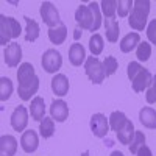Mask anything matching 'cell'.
I'll list each match as a JSON object with an SVG mask.
<instances>
[{"instance_id":"1","label":"cell","mask_w":156,"mask_h":156,"mask_svg":"<svg viewBox=\"0 0 156 156\" xmlns=\"http://www.w3.org/2000/svg\"><path fill=\"white\" fill-rule=\"evenodd\" d=\"M17 80H19V87L17 94L23 101L31 100L34 94L39 90V78L34 73V67L30 62H22L17 70Z\"/></svg>"},{"instance_id":"2","label":"cell","mask_w":156,"mask_h":156,"mask_svg":"<svg viewBox=\"0 0 156 156\" xmlns=\"http://www.w3.org/2000/svg\"><path fill=\"white\" fill-rule=\"evenodd\" d=\"M75 22L78 27L89 31H97L101 27V9L100 3L90 2L89 5H80L75 11Z\"/></svg>"},{"instance_id":"3","label":"cell","mask_w":156,"mask_h":156,"mask_svg":"<svg viewBox=\"0 0 156 156\" xmlns=\"http://www.w3.org/2000/svg\"><path fill=\"white\" fill-rule=\"evenodd\" d=\"M126 75L131 81V87L134 92H144L147 90L153 81V75L150 73L148 69L140 66V62L131 61L126 67Z\"/></svg>"},{"instance_id":"4","label":"cell","mask_w":156,"mask_h":156,"mask_svg":"<svg viewBox=\"0 0 156 156\" xmlns=\"http://www.w3.org/2000/svg\"><path fill=\"white\" fill-rule=\"evenodd\" d=\"M150 0H134L131 12L128 16V25L136 31H142L147 27V19L150 14Z\"/></svg>"},{"instance_id":"5","label":"cell","mask_w":156,"mask_h":156,"mask_svg":"<svg viewBox=\"0 0 156 156\" xmlns=\"http://www.w3.org/2000/svg\"><path fill=\"white\" fill-rule=\"evenodd\" d=\"M22 33L20 23L14 17H6V16H0V44L6 45L11 39L19 37Z\"/></svg>"},{"instance_id":"6","label":"cell","mask_w":156,"mask_h":156,"mask_svg":"<svg viewBox=\"0 0 156 156\" xmlns=\"http://www.w3.org/2000/svg\"><path fill=\"white\" fill-rule=\"evenodd\" d=\"M84 72L89 76V80L94 84H101L103 80L106 78L105 69H103V62L97 56H89L84 62Z\"/></svg>"},{"instance_id":"7","label":"cell","mask_w":156,"mask_h":156,"mask_svg":"<svg viewBox=\"0 0 156 156\" xmlns=\"http://www.w3.org/2000/svg\"><path fill=\"white\" fill-rule=\"evenodd\" d=\"M41 64H42V69L47 73H56L61 69V66H62V56H61V53L58 50L48 48V50L44 51Z\"/></svg>"},{"instance_id":"8","label":"cell","mask_w":156,"mask_h":156,"mask_svg":"<svg viewBox=\"0 0 156 156\" xmlns=\"http://www.w3.org/2000/svg\"><path fill=\"white\" fill-rule=\"evenodd\" d=\"M39 12H41V17L48 28H56L62 23L61 19H59V12H58L56 6L51 2H42Z\"/></svg>"},{"instance_id":"9","label":"cell","mask_w":156,"mask_h":156,"mask_svg":"<svg viewBox=\"0 0 156 156\" xmlns=\"http://www.w3.org/2000/svg\"><path fill=\"white\" fill-rule=\"evenodd\" d=\"M90 131L95 137H105L109 131V120L105 114L97 112L90 117Z\"/></svg>"},{"instance_id":"10","label":"cell","mask_w":156,"mask_h":156,"mask_svg":"<svg viewBox=\"0 0 156 156\" xmlns=\"http://www.w3.org/2000/svg\"><path fill=\"white\" fill-rule=\"evenodd\" d=\"M3 59L8 67H17L22 59V47L17 42H9L3 51Z\"/></svg>"},{"instance_id":"11","label":"cell","mask_w":156,"mask_h":156,"mask_svg":"<svg viewBox=\"0 0 156 156\" xmlns=\"http://www.w3.org/2000/svg\"><path fill=\"white\" fill-rule=\"evenodd\" d=\"M9 122H11L12 129H16V131H23L28 125V109L25 106H22V105L17 106L14 111H12Z\"/></svg>"},{"instance_id":"12","label":"cell","mask_w":156,"mask_h":156,"mask_svg":"<svg viewBox=\"0 0 156 156\" xmlns=\"http://www.w3.org/2000/svg\"><path fill=\"white\" fill-rule=\"evenodd\" d=\"M20 147L25 153H34L39 147V137L34 129H27L23 131L20 137Z\"/></svg>"},{"instance_id":"13","label":"cell","mask_w":156,"mask_h":156,"mask_svg":"<svg viewBox=\"0 0 156 156\" xmlns=\"http://www.w3.org/2000/svg\"><path fill=\"white\" fill-rule=\"evenodd\" d=\"M50 115L56 122H64L69 117V106L64 100H53L50 105Z\"/></svg>"},{"instance_id":"14","label":"cell","mask_w":156,"mask_h":156,"mask_svg":"<svg viewBox=\"0 0 156 156\" xmlns=\"http://www.w3.org/2000/svg\"><path fill=\"white\" fill-rule=\"evenodd\" d=\"M69 87H70L69 80L64 73H56L53 78H51V90H53V94H56L58 97L67 95Z\"/></svg>"},{"instance_id":"15","label":"cell","mask_w":156,"mask_h":156,"mask_svg":"<svg viewBox=\"0 0 156 156\" xmlns=\"http://www.w3.org/2000/svg\"><path fill=\"white\" fill-rule=\"evenodd\" d=\"M17 151V140L11 134H3L0 137V154L2 156H14Z\"/></svg>"},{"instance_id":"16","label":"cell","mask_w":156,"mask_h":156,"mask_svg":"<svg viewBox=\"0 0 156 156\" xmlns=\"http://www.w3.org/2000/svg\"><path fill=\"white\" fill-rule=\"evenodd\" d=\"M86 59V50L81 44H78V42H73L69 48V61L72 66L78 67V66H81V64L84 62Z\"/></svg>"},{"instance_id":"17","label":"cell","mask_w":156,"mask_h":156,"mask_svg":"<svg viewBox=\"0 0 156 156\" xmlns=\"http://www.w3.org/2000/svg\"><path fill=\"white\" fill-rule=\"evenodd\" d=\"M139 44H140V34L136 33V31H131L120 39V50L123 53H129V51H133L134 48H137Z\"/></svg>"},{"instance_id":"18","label":"cell","mask_w":156,"mask_h":156,"mask_svg":"<svg viewBox=\"0 0 156 156\" xmlns=\"http://www.w3.org/2000/svg\"><path fill=\"white\" fill-rule=\"evenodd\" d=\"M30 114H31V119L36 120V122H41L45 117V101H44L42 97H34L31 100Z\"/></svg>"},{"instance_id":"19","label":"cell","mask_w":156,"mask_h":156,"mask_svg":"<svg viewBox=\"0 0 156 156\" xmlns=\"http://www.w3.org/2000/svg\"><path fill=\"white\" fill-rule=\"evenodd\" d=\"M134 133H136V129H134V125L131 120H126V123L123 125V128L120 129V131H117V139H119L120 144L123 145H129L133 142L134 139Z\"/></svg>"},{"instance_id":"20","label":"cell","mask_w":156,"mask_h":156,"mask_svg":"<svg viewBox=\"0 0 156 156\" xmlns=\"http://www.w3.org/2000/svg\"><path fill=\"white\" fill-rule=\"evenodd\" d=\"M139 120L145 128L156 129V111L150 106H145L139 111Z\"/></svg>"},{"instance_id":"21","label":"cell","mask_w":156,"mask_h":156,"mask_svg":"<svg viewBox=\"0 0 156 156\" xmlns=\"http://www.w3.org/2000/svg\"><path fill=\"white\" fill-rule=\"evenodd\" d=\"M25 23H27V27H25V41L27 42H34L36 39L39 37V23L30 17L25 16Z\"/></svg>"},{"instance_id":"22","label":"cell","mask_w":156,"mask_h":156,"mask_svg":"<svg viewBox=\"0 0 156 156\" xmlns=\"http://www.w3.org/2000/svg\"><path fill=\"white\" fill-rule=\"evenodd\" d=\"M67 37V27L64 23H61L59 27L56 28H50L48 30V39L51 44H56V45H61Z\"/></svg>"},{"instance_id":"23","label":"cell","mask_w":156,"mask_h":156,"mask_svg":"<svg viewBox=\"0 0 156 156\" xmlns=\"http://www.w3.org/2000/svg\"><path fill=\"white\" fill-rule=\"evenodd\" d=\"M105 30H106V39L109 42L114 44L119 41L120 27H119V22L115 19H105Z\"/></svg>"},{"instance_id":"24","label":"cell","mask_w":156,"mask_h":156,"mask_svg":"<svg viewBox=\"0 0 156 156\" xmlns=\"http://www.w3.org/2000/svg\"><path fill=\"white\" fill-rule=\"evenodd\" d=\"M108 120H109V128L112 129V131H120V129L123 128V125L126 123V115L122 112V111H114L111 112V115L108 117Z\"/></svg>"},{"instance_id":"25","label":"cell","mask_w":156,"mask_h":156,"mask_svg":"<svg viewBox=\"0 0 156 156\" xmlns=\"http://www.w3.org/2000/svg\"><path fill=\"white\" fill-rule=\"evenodd\" d=\"M39 133L44 139H48L55 134V120L51 117H44L39 123Z\"/></svg>"},{"instance_id":"26","label":"cell","mask_w":156,"mask_h":156,"mask_svg":"<svg viewBox=\"0 0 156 156\" xmlns=\"http://www.w3.org/2000/svg\"><path fill=\"white\" fill-rule=\"evenodd\" d=\"M103 47H105V44H103L101 34L95 33V34L90 36V39H89V50H90V53H92V56H98L103 51Z\"/></svg>"},{"instance_id":"27","label":"cell","mask_w":156,"mask_h":156,"mask_svg":"<svg viewBox=\"0 0 156 156\" xmlns=\"http://www.w3.org/2000/svg\"><path fill=\"white\" fill-rule=\"evenodd\" d=\"M12 94V81L8 76H2L0 78V100L6 101Z\"/></svg>"},{"instance_id":"28","label":"cell","mask_w":156,"mask_h":156,"mask_svg":"<svg viewBox=\"0 0 156 156\" xmlns=\"http://www.w3.org/2000/svg\"><path fill=\"white\" fill-rule=\"evenodd\" d=\"M100 9L106 19H114L117 11V0H103L100 3Z\"/></svg>"},{"instance_id":"29","label":"cell","mask_w":156,"mask_h":156,"mask_svg":"<svg viewBox=\"0 0 156 156\" xmlns=\"http://www.w3.org/2000/svg\"><path fill=\"white\" fill-rule=\"evenodd\" d=\"M136 56L142 62L148 61L150 56H151V44L150 42H140L137 45V48H136Z\"/></svg>"},{"instance_id":"30","label":"cell","mask_w":156,"mask_h":156,"mask_svg":"<svg viewBox=\"0 0 156 156\" xmlns=\"http://www.w3.org/2000/svg\"><path fill=\"white\" fill-rule=\"evenodd\" d=\"M144 145H145V134L142 131H136L133 142L129 144V151H131L133 154H136L139 151V148H142Z\"/></svg>"},{"instance_id":"31","label":"cell","mask_w":156,"mask_h":156,"mask_svg":"<svg viewBox=\"0 0 156 156\" xmlns=\"http://www.w3.org/2000/svg\"><path fill=\"white\" fill-rule=\"evenodd\" d=\"M117 67H119V62L114 56H106L103 59V69H105V73L106 76H111L117 72Z\"/></svg>"},{"instance_id":"32","label":"cell","mask_w":156,"mask_h":156,"mask_svg":"<svg viewBox=\"0 0 156 156\" xmlns=\"http://www.w3.org/2000/svg\"><path fill=\"white\" fill-rule=\"evenodd\" d=\"M133 5H134L133 0H119V2H117V12H119V17L129 16V11H131Z\"/></svg>"},{"instance_id":"33","label":"cell","mask_w":156,"mask_h":156,"mask_svg":"<svg viewBox=\"0 0 156 156\" xmlns=\"http://www.w3.org/2000/svg\"><path fill=\"white\" fill-rule=\"evenodd\" d=\"M145 100H147V103H150V105L156 103V75L153 76V81H151L150 87L145 92Z\"/></svg>"},{"instance_id":"34","label":"cell","mask_w":156,"mask_h":156,"mask_svg":"<svg viewBox=\"0 0 156 156\" xmlns=\"http://www.w3.org/2000/svg\"><path fill=\"white\" fill-rule=\"evenodd\" d=\"M147 37H148L150 44L156 45V19H153L148 23V27H147Z\"/></svg>"},{"instance_id":"35","label":"cell","mask_w":156,"mask_h":156,"mask_svg":"<svg viewBox=\"0 0 156 156\" xmlns=\"http://www.w3.org/2000/svg\"><path fill=\"white\" fill-rule=\"evenodd\" d=\"M136 156H153V153H151L150 147L144 145V147H142V148H139V151L136 153Z\"/></svg>"},{"instance_id":"36","label":"cell","mask_w":156,"mask_h":156,"mask_svg":"<svg viewBox=\"0 0 156 156\" xmlns=\"http://www.w3.org/2000/svg\"><path fill=\"white\" fill-rule=\"evenodd\" d=\"M111 156H125V154H123L122 151H119V150H115V151L111 153Z\"/></svg>"},{"instance_id":"37","label":"cell","mask_w":156,"mask_h":156,"mask_svg":"<svg viewBox=\"0 0 156 156\" xmlns=\"http://www.w3.org/2000/svg\"><path fill=\"white\" fill-rule=\"evenodd\" d=\"M81 156H89V151H87V150H86V151H83V154H81Z\"/></svg>"}]
</instances>
